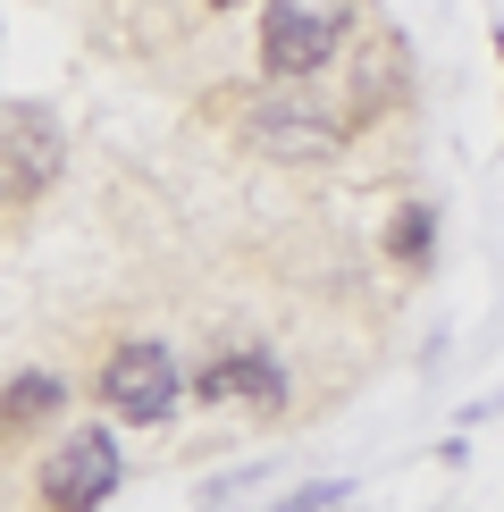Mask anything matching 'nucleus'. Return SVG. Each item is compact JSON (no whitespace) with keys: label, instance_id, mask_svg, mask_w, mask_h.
Listing matches in <instances>:
<instances>
[{"label":"nucleus","instance_id":"8","mask_svg":"<svg viewBox=\"0 0 504 512\" xmlns=\"http://www.w3.org/2000/svg\"><path fill=\"white\" fill-rule=\"evenodd\" d=\"M429 252H437V210L429 202H404L387 219V261L395 269H429Z\"/></svg>","mask_w":504,"mask_h":512},{"label":"nucleus","instance_id":"6","mask_svg":"<svg viewBox=\"0 0 504 512\" xmlns=\"http://www.w3.org/2000/svg\"><path fill=\"white\" fill-rule=\"evenodd\" d=\"M345 135H353V118H320V110H261V118H252V143L278 152V160H320Z\"/></svg>","mask_w":504,"mask_h":512},{"label":"nucleus","instance_id":"10","mask_svg":"<svg viewBox=\"0 0 504 512\" xmlns=\"http://www.w3.org/2000/svg\"><path fill=\"white\" fill-rule=\"evenodd\" d=\"M210 9H244V0H210Z\"/></svg>","mask_w":504,"mask_h":512},{"label":"nucleus","instance_id":"11","mask_svg":"<svg viewBox=\"0 0 504 512\" xmlns=\"http://www.w3.org/2000/svg\"><path fill=\"white\" fill-rule=\"evenodd\" d=\"M496 59H504V26H496Z\"/></svg>","mask_w":504,"mask_h":512},{"label":"nucleus","instance_id":"4","mask_svg":"<svg viewBox=\"0 0 504 512\" xmlns=\"http://www.w3.org/2000/svg\"><path fill=\"white\" fill-rule=\"evenodd\" d=\"M194 403H210V412H286V370L269 361V345H227L194 370Z\"/></svg>","mask_w":504,"mask_h":512},{"label":"nucleus","instance_id":"9","mask_svg":"<svg viewBox=\"0 0 504 512\" xmlns=\"http://www.w3.org/2000/svg\"><path fill=\"white\" fill-rule=\"evenodd\" d=\"M353 487L345 479H320V487H303V496H286V504H269V512H328V504H345Z\"/></svg>","mask_w":504,"mask_h":512},{"label":"nucleus","instance_id":"3","mask_svg":"<svg viewBox=\"0 0 504 512\" xmlns=\"http://www.w3.org/2000/svg\"><path fill=\"white\" fill-rule=\"evenodd\" d=\"M118 479H126L118 437L110 429H68V445L42 462V504L51 512H101L118 496Z\"/></svg>","mask_w":504,"mask_h":512},{"label":"nucleus","instance_id":"2","mask_svg":"<svg viewBox=\"0 0 504 512\" xmlns=\"http://www.w3.org/2000/svg\"><path fill=\"white\" fill-rule=\"evenodd\" d=\"M345 42V9L336 0H278L261 17V76H311Z\"/></svg>","mask_w":504,"mask_h":512},{"label":"nucleus","instance_id":"7","mask_svg":"<svg viewBox=\"0 0 504 512\" xmlns=\"http://www.w3.org/2000/svg\"><path fill=\"white\" fill-rule=\"evenodd\" d=\"M51 412H68V378H59V370H17V378H0V445L34 437Z\"/></svg>","mask_w":504,"mask_h":512},{"label":"nucleus","instance_id":"1","mask_svg":"<svg viewBox=\"0 0 504 512\" xmlns=\"http://www.w3.org/2000/svg\"><path fill=\"white\" fill-rule=\"evenodd\" d=\"M185 378H177V353L152 345V336H135V345H118L101 361V412L126 420V429H160L168 412H177Z\"/></svg>","mask_w":504,"mask_h":512},{"label":"nucleus","instance_id":"5","mask_svg":"<svg viewBox=\"0 0 504 512\" xmlns=\"http://www.w3.org/2000/svg\"><path fill=\"white\" fill-rule=\"evenodd\" d=\"M59 126L51 110H0V194L9 202H34L42 185L59 177Z\"/></svg>","mask_w":504,"mask_h":512}]
</instances>
